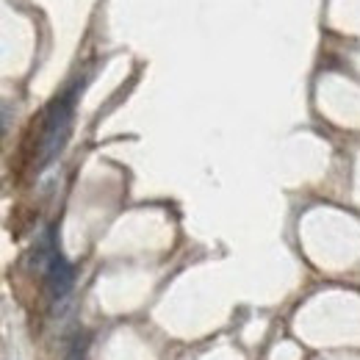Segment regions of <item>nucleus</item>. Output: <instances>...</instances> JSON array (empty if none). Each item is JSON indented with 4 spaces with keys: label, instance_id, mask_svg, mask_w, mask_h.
Here are the masks:
<instances>
[{
    "label": "nucleus",
    "instance_id": "2",
    "mask_svg": "<svg viewBox=\"0 0 360 360\" xmlns=\"http://www.w3.org/2000/svg\"><path fill=\"white\" fill-rule=\"evenodd\" d=\"M72 283H75V269H72V264H70L67 258L56 255V258H53V264L45 269L47 294H50L53 300H61V297H67V294H70Z\"/></svg>",
    "mask_w": 360,
    "mask_h": 360
},
{
    "label": "nucleus",
    "instance_id": "1",
    "mask_svg": "<svg viewBox=\"0 0 360 360\" xmlns=\"http://www.w3.org/2000/svg\"><path fill=\"white\" fill-rule=\"evenodd\" d=\"M72 105H75V97L70 91L47 108L45 131H42V141H39V167L50 164L64 150L70 131H72Z\"/></svg>",
    "mask_w": 360,
    "mask_h": 360
},
{
    "label": "nucleus",
    "instance_id": "3",
    "mask_svg": "<svg viewBox=\"0 0 360 360\" xmlns=\"http://www.w3.org/2000/svg\"><path fill=\"white\" fill-rule=\"evenodd\" d=\"M67 360H81V352H78V349H75V352H70V358Z\"/></svg>",
    "mask_w": 360,
    "mask_h": 360
}]
</instances>
